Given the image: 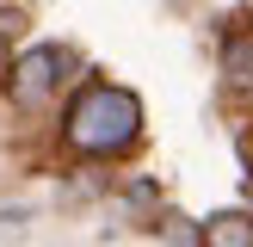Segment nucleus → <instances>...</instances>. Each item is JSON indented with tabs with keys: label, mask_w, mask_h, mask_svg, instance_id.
<instances>
[{
	"label": "nucleus",
	"mask_w": 253,
	"mask_h": 247,
	"mask_svg": "<svg viewBox=\"0 0 253 247\" xmlns=\"http://www.w3.org/2000/svg\"><path fill=\"white\" fill-rule=\"evenodd\" d=\"M136 130H142V99L124 93V86H105V81L81 86V99L62 118V142L74 155H118V148L136 142Z\"/></svg>",
	"instance_id": "obj_1"
},
{
	"label": "nucleus",
	"mask_w": 253,
	"mask_h": 247,
	"mask_svg": "<svg viewBox=\"0 0 253 247\" xmlns=\"http://www.w3.org/2000/svg\"><path fill=\"white\" fill-rule=\"evenodd\" d=\"M62 68H68V49H56V43L25 49V56L12 62V99H19V105H43V93L62 81Z\"/></svg>",
	"instance_id": "obj_2"
},
{
	"label": "nucleus",
	"mask_w": 253,
	"mask_h": 247,
	"mask_svg": "<svg viewBox=\"0 0 253 247\" xmlns=\"http://www.w3.org/2000/svg\"><path fill=\"white\" fill-rule=\"evenodd\" d=\"M204 247H253V210H216L204 222Z\"/></svg>",
	"instance_id": "obj_3"
},
{
	"label": "nucleus",
	"mask_w": 253,
	"mask_h": 247,
	"mask_svg": "<svg viewBox=\"0 0 253 247\" xmlns=\"http://www.w3.org/2000/svg\"><path fill=\"white\" fill-rule=\"evenodd\" d=\"M222 74L235 86H253V31H229L222 37Z\"/></svg>",
	"instance_id": "obj_4"
},
{
	"label": "nucleus",
	"mask_w": 253,
	"mask_h": 247,
	"mask_svg": "<svg viewBox=\"0 0 253 247\" xmlns=\"http://www.w3.org/2000/svg\"><path fill=\"white\" fill-rule=\"evenodd\" d=\"M167 241H173V247H204V222H185V216H167Z\"/></svg>",
	"instance_id": "obj_5"
},
{
	"label": "nucleus",
	"mask_w": 253,
	"mask_h": 247,
	"mask_svg": "<svg viewBox=\"0 0 253 247\" xmlns=\"http://www.w3.org/2000/svg\"><path fill=\"white\" fill-rule=\"evenodd\" d=\"M6 31H19V12H0V37Z\"/></svg>",
	"instance_id": "obj_6"
}]
</instances>
